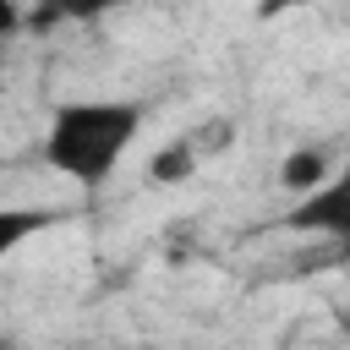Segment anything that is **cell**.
<instances>
[{
  "mask_svg": "<svg viewBox=\"0 0 350 350\" xmlns=\"http://www.w3.org/2000/svg\"><path fill=\"white\" fill-rule=\"evenodd\" d=\"M142 131V104L126 98H71L49 115L44 131V164L66 180L98 186L126 159V148Z\"/></svg>",
  "mask_w": 350,
  "mask_h": 350,
  "instance_id": "obj_1",
  "label": "cell"
},
{
  "mask_svg": "<svg viewBox=\"0 0 350 350\" xmlns=\"http://www.w3.org/2000/svg\"><path fill=\"white\" fill-rule=\"evenodd\" d=\"M290 230L301 235H328V241H350V164L339 175H328L317 191H306L290 213H284Z\"/></svg>",
  "mask_w": 350,
  "mask_h": 350,
  "instance_id": "obj_2",
  "label": "cell"
},
{
  "mask_svg": "<svg viewBox=\"0 0 350 350\" xmlns=\"http://www.w3.org/2000/svg\"><path fill=\"white\" fill-rule=\"evenodd\" d=\"M290 191H317L323 186V153H295L284 159V175H279Z\"/></svg>",
  "mask_w": 350,
  "mask_h": 350,
  "instance_id": "obj_3",
  "label": "cell"
},
{
  "mask_svg": "<svg viewBox=\"0 0 350 350\" xmlns=\"http://www.w3.org/2000/svg\"><path fill=\"white\" fill-rule=\"evenodd\" d=\"M186 170H191V148H164V153L153 159V175H159V180H180Z\"/></svg>",
  "mask_w": 350,
  "mask_h": 350,
  "instance_id": "obj_4",
  "label": "cell"
}]
</instances>
